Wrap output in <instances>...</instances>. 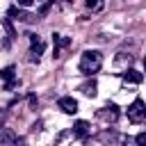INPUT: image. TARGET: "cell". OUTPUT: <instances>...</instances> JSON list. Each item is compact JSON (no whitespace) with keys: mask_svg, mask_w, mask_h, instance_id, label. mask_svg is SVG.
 Instances as JSON below:
<instances>
[{"mask_svg":"<svg viewBox=\"0 0 146 146\" xmlns=\"http://www.w3.org/2000/svg\"><path fill=\"white\" fill-rule=\"evenodd\" d=\"M103 66V55L98 50H84L82 57H80V73L84 75H91V73H98Z\"/></svg>","mask_w":146,"mask_h":146,"instance_id":"obj_1","label":"cell"},{"mask_svg":"<svg viewBox=\"0 0 146 146\" xmlns=\"http://www.w3.org/2000/svg\"><path fill=\"white\" fill-rule=\"evenodd\" d=\"M128 119H130L132 123H139V121L146 119V105H144L141 98H135V100H132V105L128 107Z\"/></svg>","mask_w":146,"mask_h":146,"instance_id":"obj_2","label":"cell"},{"mask_svg":"<svg viewBox=\"0 0 146 146\" xmlns=\"http://www.w3.org/2000/svg\"><path fill=\"white\" fill-rule=\"evenodd\" d=\"M9 16H14L16 21H23V23H32V21H36V16L30 14V11H25L23 7H11V9H9Z\"/></svg>","mask_w":146,"mask_h":146,"instance_id":"obj_3","label":"cell"},{"mask_svg":"<svg viewBox=\"0 0 146 146\" xmlns=\"http://www.w3.org/2000/svg\"><path fill=\"white\" fill-rule=\"evenodd\" d=\"M59 110L64 114H75L78 112V100L73 96H64V98H59Z\"/></svg>","mask_w":146,"mask_h":146,"instance_id":"obj_4","label":"cell"},{"mask_svg":"<svg viewBox=\"0 0 146 146\" xmlns=\"http://www.w3.org/2000/svg\"><path fill=\"white\" fill-rule=\"evenodd\" d=\"M98 116H100L103 121H110V123H114V121L119 119V107H116V105H105V107L98 112Z\"/></svg>","mask_w":146,"mask_h":146,"instance_id":"obj_5","label":"cell"},{"mask_svg":"<svg viewBox=\"0 0 146 146\" xmlns=\"http://www.w3.org/2000/svg\"><path fill=\"white\" fill-rule=\"evenodd\" d=\"M87 135H89V123L87 121H75L73 123V137L87 139Z\"/></svg>","mask_w":146,"mask_h":146,"instance_id":"obj_6","label":"cell"},{"mask_svg":"<svg viewBox=\"0 0 146 146\" xmlns=\"http://www.w3.org/2000/svg\"><path fill=\"white\" fill-rule=\"evenodd\" d=\"M123 80H125V82H132V84H139V82L144 80V75H141L139 71H135V68H125Z\"/></svg>","mask_w":146,"mask_h":146,"instance_id":"obj_7","label":"cell"},{"mask_svg":"<svg viewBox=\"0 0 146 146\" xmlns=\"http://www.w3.org/2000/svg\"><path fill=\"white\" fill-rule=\"evenodd\" d=\"M96 87H98L96 80H87V82L80 87V91H82L84 96H91V98H94V96H96Z\"/></svg>","mask_w":146,"mask_h":146,"instance_id":"obj_8","label":"cell"},{"mask_svg":"<svg viewBox=\"0 0 146 146\" xmlns=\"http://www.w3.org/2000/svg\"><path fill=\"white\" fill-rule=\"evenodd\" d=\"M41 50H43V43H41V41H34V43H32V50H30V62H39Z\"/></svg>","mask_w":146,"mask_h":146,"instance_id":"obj_9","label":"cell"},{"mask_svg":"<svg viewBox=\"0 0 146 146\" xmlns=\"http://www.w3.org/2000/svg\"><path fill=\"white\" fill-rule=\"evenodd\" d=\"M14 141H18V137L11 130H2L0 132V144H14Z\"/></svg>","mask_w":146,"mask_h":146,"instance_id":"obj_10","label":"cell"},{"mask_svg":"<svg viewBox=\"0 0 146 146\" xmlns=\"http://www.w3.org/2000/svg\"><path fill=\"white\" fill-rule=\"evenodd\" d=\"M2 27H5V32H7V39L11 41V39H16V30H14V25H11V21L9 18H2Z\"/></svg>","mask_w":146,"mask_h":146,"instance_id":"obj_11","label":"cell"},{"mask_svg":"<svg viewBox=\"0 0 146 146\" xmlns=\"http://www.w3.org/2000/svg\"><path fill=\"white\" fill-rule=\"evenodd\" d=\"M14 73H16V68H14V66H5V68L0 71V78H2V80H7V82H11V80H14Z\"/></svg>","mask_w":146,"mask_h":146,"instance_id":"obj_12","label":"cell"},{"mask_svg":"<svg viewBox=\"0 0 146 146\" xmlns=\"http://www.w3.org/2000/svg\"><path fill=\"white\" fill-rule=\"evenodd\" d=\"M87 7L96 11V9H100V7H103V2H100V0H87Z\"/></svg>","mask_w":146,"mask_h":146,"instance_id":"obj_13","label":"cell"},{"mask_svg":"<svg viewBox=\"0 0 146 146\" xmlns=\"http://www.w3.org/2000/svg\"><path fill=\"white\" fill-rule=\"evenodd\" d=\"M135 141H137L139 146H146V132H139V135L135 137Z\"/></svg>","mask_w":146,"mask_h":146,"instance_id":"obj_14","label":"cell"},{"mask_svg":"<svg viewBox=\"0 0 146 146\" xmlns=\"http://www.w3.org/2000/svg\"><path fill=\"white\" fill-rule=\"evenodd\" d=\"M34 0H18V7H32Z\"/></svg>","mask_w":146,"mask_h":146,"instance_id":"obj_15","label":"cell"},{"mask_svg":"<svg viewBox=\"0 0 146 146\" xmlns=\"http://www.w3.org/2000/svg\"><path fill=\"white\" fill-rule=\"evenodd\" d=\"M144 71H146V57H144Z\"/></svg>","mask_w":146,"mask_h":146,"instance_id":"obj_16","label":"cell"},{"mask_svg":"<svg viewBox=\"0 0 146 146\" xmlns=\"http://www.w3.org/2000/svg\"><path fill=\"white\" fill-rule=\"evenodd\" d=\"M144 121H146V119H144Z\"/></svg>","mask_w":146,"mask_h":146,"instance_id":"obj_17","label":"cell"}]
</instances>
